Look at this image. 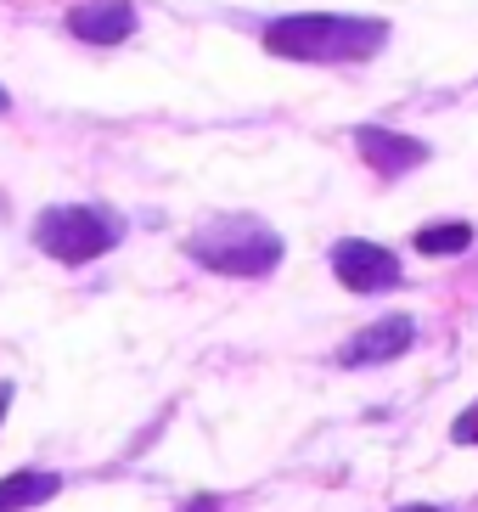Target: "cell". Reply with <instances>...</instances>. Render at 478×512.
<instances>
[{
    "mask_svg": "<svg viewBox=\"0 0 478 512\" xmlns=\"http://www.w3.org/2000/svg\"><path fill=\"white\" fill-rule=\"evenodd\" d=\"M462 248H473V226H462V220L417 231V254H462Z\"/></svg>",
    "mask_w": 478,
    "mask_h": 512,
    "instance_id": "9c48e42d",
    "label": "cell"
},
{
    "mask_svg": "<svg viewBox=\"0 0 478 512\" xmlns=\"http://www.w3.org/2000/svg\"><path fill=\"white\" fill-rule=\"evenodd\" d=\"M186 254L203 271H220V276H270L282 265L287 248L259 214H220V220H209V226L186 242Z\"/></svg>",
    "mask_w": 478,
    "mask_h": 512,
    "instance_id": "7a4b0ae2",
    "label": "cell"
},
{
    "mask_svg": "<svg viewBox=\"0 0 478 512\" xmlns=\"http://www.w3.org/2000/svg\"><path fill=\"white\" fill-rule=\"evenodd\" d=\"M450 439H456V445H478V400L456 422H450Z\"/></svg>",
    "mask_w": 478,
    "mask_h": 512,
    "instance_id": "30bf717a",
    "label": "cell"
},
{
    "mask_svg": "<svg viewBox=\"0 0 478 512\" xmlns=\"http://www.w3.org/2000/svg\"><path fill=\"white\" fill-rule=\"evenodd\" d=\"M6 411H12V389L0 383V422H6Z\"/></svg>",
    "mask_w": 478,
    "mask_h": 512,
    "instance_id": "8fae6325",
    "label": "cell"
},
{
    "mask_svg": "<svg viewBox=\"0 0 478 512\" xmlns=\"http://www.w3.org/2000/svg\"><path fill=\"white\" fill-rule=\"evenodd\" d=\"M332 271L349 293H389L400 287V259L383 248V242H360V237H344L332 248Z\"/></svg>",
    "mask_w": 478,
    "mask_h": 512,
    "instance_id": "277c9868",
    "label": "cell"
},
{
    "mask_svg": "<svg viewBox=\"0 0 478 512\" xmlns=\"http://www.w3.org/2000/svg\"><path fill=\"white\" fill-rule=\"evenodd\" d=\"M34 242L57 265H85V259H102L124 242V220L113 209H79V203H62V209H45L34 220Z\"/></svg>",
    "mask_w": 478,
    "mask_h": 512,
    "instance_id": "3957f363",
    "label": "cell"
},
{
    "mask_svg": "<svg viewBox=\"0 0 478 512\" xmlns=\"http://www.w3.org/2000/svg\"><path fill=\"white\" fill-rule=\"evenodd\" d=\"M400 512H439V507H400Z\"/></svg>",
    "mask_w": 478,
    "mask_h": 512,
    "instance_id": "7c38bea8",
    "label": "cell"
},
{
    "mask_svg": "<svg viewBox=\"0 0 478 512\" xmlns=\"http://www.w3.org/2000/svg\"><path fill=\"white\" fill-rule=\"evenodd\" d=\"M389 23L383 17H344V12H293L265 29V51L287 62H366L383 51Z\"/></svg>",
    "mask_w": 478,
    "mask_h": 512,
    "instance_id": "6da1fadb",
    "label": "cell"
},
{
    "mask_svg": "<svg viewBox=\"0 0 478 512\" xmlns=\"http://www.w3.org/2000/svg\"><path fill=\"white\" fill-rule=\"evenodd\" d=\"M355 147L377 175H405V169L428 164V147H422L417 136H405V130H389V124H360Z\"/></svg>",
    "mask_w": 478,
    "mask_h": 512,
    "instance_id": "8992f818",
    "label": "cell"
},
{
    "mask_svg": "<svg viewBox=\"0 0 478 512\" xmlns=\"http://www.w3.org/2000/svg\"><path fill=\"white\" fill-rule=\"evenodd\" d=\"M68 29L90 46H119L135 34V6L130 0H90V6H74L68 12Z\"/></svg>",
    "mask_w": 478,
    "mask_h": 512,
    "instance_id": "52a82bcc",
    "label": "cell"
},
{
    "mask_svg": "<svg viewBox=\"0 0 478 512\" xmlns=\"http://www.w3.org/2000/svg\"><path fill=\"white\" fill-rule=\"evenodd\" d=\"M51 496H57L51 473H12V479H0V512H29Z\"/></svg>",
    "mask_w": 478,
    "mask_h": 512,
    "instance_id": "ba28073f",
    "label": "cell"
},
{
    "mask_svg": "<svg viewBox=\"0 0 478 512\" xmlns=\"http://www.w3.org/2000/svg\"><path fill=\"white\" fill-rule=\"evenodd\" d=\"M0 113H6V91H0Z\"/></svg>",
    "mask_w": 478,
    "mask_h": 512,
    "instance_id": "4fadbf2b",
    "label": "cell"
},
{
    "mask_svg": "<svg viewBox=\"0 0 478 512\" xmlns=\"http://www.w3.org/2000/svg\"><path fill=\"white\" fill-rule=\"evenodd\" d=\"M411 344H417V321L411 316H383L366 332H355V338L338 349V361L344 366H383V361H400Z\"/></svg>",
    "mask_w": 478,
    "mask_h": 512,
    "instance_id": "5b68a950",
    "label": "cell"
}]
</instances>
